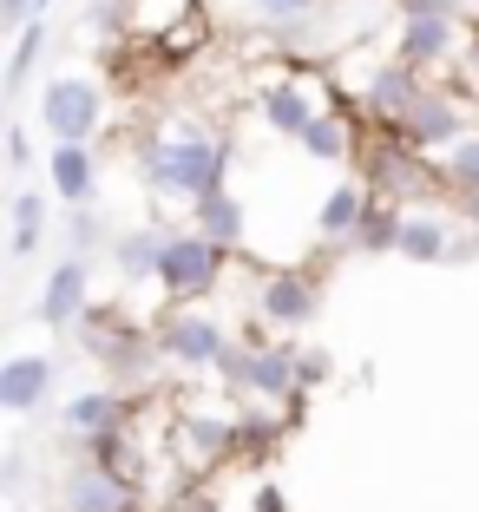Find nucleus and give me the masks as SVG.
Wrapping results in <instances>:
<instances>
[{
    "label": "nucleus",
    "instance_id": "obj_16",
    "mask_svg": "<svg viewBox=\"0 0 479 512\" xmlns=\"http://www.w3.org/2000/svg\"><path fill=\"white\" fill-rule=\"evenodd\" d=\"M53 381H60L53 355H7L0 362V407L7 414H40L53 401Z\"/></svg>",
    "mask_w": 479,
    "mask_h": 512
},
{
    "label": "nucleus",
    "instance_id": "obj_19",
    "mask_svg": "<svg viewBox=\"0 0 479 512\" xmlns=\"http://www.w3.org/2000/svg\"><path fill=\"white\" fill-rule=\"evenodd\" d=\"M368 184L361 178H342L322 204H315V243H329V250H355V230H361V217H368Z\"/></svg>",
    "mask_w": 479,
    "mask_h": 512
},
{
    "label": "nucleus",
    "instance_id": "obj_5",
    "mask_svg": "<svg viewBox=\"0 0 479 512\" xmlns=\"http://www.w3.org/2000/svg\"><path fill=\"white\" fill-rule=\"evenodd\" d=\"M224 270H230V250H217L204 230H171L165 256H158V289H165L171 309H197L224 289Z\"/></svg>",
    "mask_w": 479,
    "mask_h": 512
},
{
    "label": "nucleus",
    "instance_id": "obj_31",
    "mask_svg": "<svg viewBox=\"0 0 479 512\" xmlns=\"http://www.w3.org/2000/svg\"><path fill=\"white\" fill-rule=\"evenodd\" d=\"M40 14H46V0H0V27H14V33H27Z\"/></svg>",
    "mask_w": 479,
    "mask_h": 512
},
{
    "label": "nucleus",
    "instance_id": "obj_32",
    "mask_svg": "<svg viewBox=\"0 0 479 512\" xmlns=\"http://www.w3.org/2000/svg\"><path fill=\"white\" fill-rule=\"evenodd\" d=\"M394 14H466V0H394Z\"/></svg>",
    "mask_w": 479,
    "mask_h": 512
},
{
    "label": "nucleus",
    "instance_id": "obj_6",
    "mask_svg": "<svg viewBox=\"0 0 479 512\" xmlns=\"http://www.w3.org/2000/svg\"><path fill=\"white\" fill-rule=\"evenodd\" d=\"M473 132H479V119H473V106H466V92L460 86H440V79L420 92L414 112L394 125V138H401V145H414L420 158H434V165L447 158L453 145H466Z\"/></svg>",
    "mask_w": 479,
    "mask_h": 512
},
{
    "label": "nucleus",
    "instance_id": "obj_36",
    "mask_svg": "<svg viewBox=\"0 0 479 512\" xmlns=\"http://www.w3.org/2000/svg\"><path fill=\"white\" fill-rule=\"evenodd\" d=\"M460 217H466V224L479 230V197H460Z\"/></svg>",
    "mask_w": 479,
    "mask_h": 512
},
{
    "label": "nucleus",
    "instance_id": "obj_20",
    "mask_svg": "<svg viewBox=\"0 0 479 512\" xmlns=\"http://www.w3.org/2000/svg\"><path fill=\"white\" fill-rule=\"evenodd\" d=\"M165 237L171 224H125L112 230V270L125 276V283H158V256H165Z\"/></svg>",
    "mask_w": 479,
    "mask_h": 512
},
{
    "label": "nucleus",
    "instance_id": "obj_18",
    "mask_svg": "<svg viewBox=\"0 0 479 512\" xmlns=\"http://www.w3.org/2000/svg\"><path fill=\"white\" fill-rule=\"evenodd\" d=\"M178 453L191 473H210L224 467L230 453H237V414H191V421H178Z\"/></svg>",
    "mask_w": 479,
    "mask_h": 512
},
{
    "label": "nucleus",
    "instance_id": "obj_29",
    "mask_svg": "<svg viewBox=\"0 0 479 512\" xmlns=\"http://www.w3.org/2000/svg\"><path fill=\"white\" fill-rule=\"evenodd\" d=\"M296 368H302V394H315V388H322V381L335 375L329 348H296Z\"/></svg>",
    "mask_w": 479,
    "mask_h": 512
},
{
    "label": "nucleus",
    "instance_id": "obj_37",
    "mask_svg": "<svg viewBox=\"0 0 479 512\" xmlns=\"http://www.w3.org/2000/svg\"><path fill=\"white\" fill-rule=\"evenodd\" d=\"M46 7H53V0H46Z\"/></svg>",
    "mask_w": 479,
    "mask_h": 512
},
{
    "label": "nucleus",
    "instance_id": "obj_27",
    "mask_svg": "<svg viewBox=\"0 0 479 512\" xmlns=\"http://www.w3.org/2000/svg\"><path fill=\"white\" fill-rule=\"evenodd\" d=\"M40 46H46V27L33 20L27 33H14V53H7V99H20L33 79V66H40Z\"/></svg>",
    "mask_w": 479,
    "mask_h": 512
},
{
    "label": "nucleus",
    "instance_id": "obj_10",
    "mask_svg": "<svg viewBox=\"0 0 479 512\" xmlns=\"http://www.w3.org/2000/svg\"><path fill=\"white\" fill-rule=\"evenodd\" d=\"M427 86H434L427 73H414L407 60H394V53H388V60L368 66V79H361V112H368L381 132H394V125L414 112V99H420Z\"/></svg>",
    "mask_w": 479,
    "mask_h": 512
},
{
    "label": "nucleus",
    "instance_id": "obj_30",
    "mask_svg": "<svg viewBox=\"0 0 479 512\" xmlns=\"http://www.w3.org/2000/svg\"><path fill=\"white\" fill-rule=\"evenodd\" d=\"M263 20H276V27H296V20H309V7L315 0H250Z\"/></svg>",
    "mask_w": 479,
    "mask_h": 512
},
{
    "label": "nucleus",
    "instance_id": "obj_1",
    "mask_svg": "<svg viewBox=\"0 0 479 512\" xmlns=\"http://www.w3.org/2000/svg\"><path fill=\"white\" fill-rule=\"evenodd\" d=\"M138 171L165 204H210L230 191V138L210 125H171L138 145Z\"/></svg>",
    "mask_w": 479,
    "mask_h": 512
},
{
    "label": "nucleus",
    "instance_id": "obj_21",
    "mask_svg": "<svg viewBox=\"0 0 479 512\" xmlns=\"http://www.w3.org/2000/svg\"><path fill=\"white\" fill-rule=\"evenodd\" d=\"M401 256H407V263H447V256H460V243H453V217L434 211V204L407 211V224H401Z\"/></svg>",
    "mask_w": 479,
    "mask_h": 512
},
{
    "label": "nucleus",
    "instance_id": "obj_25",
    "mask_svg": "<svg viewBox=\"0 0 479 512\" xmlns=\"http://www.w3.org/2000/svg\"><path fill=\"white\" fill-rule=\"evenodd\" d=\"M46 224H53V197H46V191H20L14 197V237H7V243H14V256H33V250H40V243H46Z\"/></svg>",
    "mask_w": 479,
    "mask_h": 512
},
{
    "label": "nucleus",
    "instance_id": "obj_23",
    "mask_svg": "<svg viewBox=\"0 0 479 512\" xmlns=\"http://www.w3.org/2000/svg\"><path fill=\"white\" fill-rule=\"evenodd\" d=\"M191 230H204V237L217 243V250L237 256V250H243V237H250L243 197H237V191H224V197H210V204H197V211H191Z\"/></svg>",
    "mask_w": 479,
    "mask_h": 512
},
{
    "label": "nucleus",
    "instance_id": "obj_3",
    "mask_svg": "<svg viewBox=\"0 0 479 512\" xmlns=\"http://www.w3.org/2000/svg\"><path fill=\"white\" fill-rule=\"evenodd\" d=\"M73 335H79V348H86L92 362L105 368V381H112V388H138L151 368L165 362V355H158V335H151V322L138 329V322L119 316V309H92V316L79 322Z\"/></svg>",
    "mask_w": 479,
    "mask_h": 512
},
{
    "label": "nucleus",
    "instance_id": "obj_13",
    "mask_svg": "<svg viewBox=\"0 0 479 512\" xmlns=\"http://www.w3.org/2000/svg\"><path fill=\"white\" fill-rule=\"evenodd\" d=\"M132 480L112 467H99V460H79L73 473L60 480V493H53V512H132Z\"/></svg>",
    "mask_w": 479,
    "mask_h": 512
},
{
    "label": "nucleus",
    "instance_id": "obj_17",
    "mask_svg": "<svg viewBox=\"0 0 479 512\" xmlns=\"http://www.w3.org/2000/svg\"><path fill=\"white\" fill-rule=\"evenodd\" d=\"M46 184H53V204L92 211V197H99V158H92V145H53L46 151Z\"/></svg>",
    "mask_w": 479,
    "mask_h": 512
},
{
    "label": "nucleus",
    "instance_id": "obj_33",
    "mask_svg": "<svg viewBox=\"0 0 479 512\" xmlns=\"http://www.w3.org/2000/svg\"><path fill=\"white\" fill-rule=\"evenodd\" d=\"M460 86H473V92H479V27L466 33V53H460Z\"/></svg>",
    "mask_w": 479,
    "mask_h": 512
},
{
    "label": "nucleus",
    "instance_id": "obj_15",
    "mask_svg": "<svg viewBox=\"0 0 479 512\" xmlns=\"http://www.w3.org/2000/svg\"><path fill=\"white\" fill-rule=\"evenodd\" d=\"M60 421H66V434H73L79 447H86V440H99V434H125V421H132V394L112 388V381L79 388L73 401L60 407Z\"/></svg>",
    "mask_w": 479,
    "mask_h": 512
},
{
    "label": "nucleus",
    "instance_id": "obj_8",
    "mask_svg": "<svg viewBox=\"0 0 479 512\" xmlns=\"http://www.w3.org/2000/svg\"><path fill=\"white\" fill-rule=\"evenodd\" d=\"M105 125V92L86 73H53L40 86V132L53 145H92Z\"/></svg>",
    "mask_w": 479,
    "mask_h": 512
},
{
    "label": "nucleus",
    "instance_id": "obj_24",
    "mask_svg": "<svg viewBox=\"0 0 479 512\" xmlns=\"http://www.w3.org/2000/svg\"><path fill=\"white\" fill-rule=\"evenodd\" d=\"M125 14H132V33H138V40H158V46H171L165 33L178 27V20H191V14H197V0H132ZM191 27H197V20H191Z\"/></svg>",
    "mask_w": 479,
    "mask_h": 512
},
{
    "label": "nucleus",
    "instance_id": "obj_28",
    "mask_svg": "<svg viewBox=\"0 0 479 512\" xmlns=\"http://www.w3.org/2000/svg\"><path fill=\"white\" fill-rule=\"evenodd\" d=\"M66 243H73V250H66V256H92V250H99V243H105V250H112V237H105V217L99 211H66Z\"/></svg>",
    "mask_w": 479,
    "mask_h": 512
},
{
    "label": "nucleus",
    "instance_id": "obj_14",
    "mask_svg": "<svg viewBox=\"0 0 479 512\" xmlns=\"http://www.w3.org/2000/svg\"><path fill=\"white\" fill-rule=\"evenodd\" d=\"M315 112H322V99H315V86L302 73H283V79H270V86L256 92V119L270 125L276 138H296V145L315 125Z\"/></svg>",
    "mask_w": 479,
    "mask_h": 512
},
{
    "label": "nucleus",
    "instance_id": "obj_34",
    "mask_svg": "<svg viewBox=\"0 0 479 512\" xmlns=\"http://www.w3.org/2000/svg\"><path fill=\"white\" fill-rule=\"evenodd\" d=\"M27 158H33V145H27V132L14 125V132H7V165H14V171H27Z\"/></svg>",
    "mask_w": 479,
    "mask_h": 512
},
{
    "label": "nucleus",
    "instance_id": "obj_2",
    "mask_svg": "<svg viewBox=\"0 0 479 512\" xmlns=\"http://www.w3.org/2000/svg\"><path fill=\"white\" fill-rule=\"evenodd\" d=\"M217 381L224 388H237L243 401L256 407H289L296 414L302 407V368H296V342H283V335H263V329H243L237 348L224 355V368H217Z\"/></svg>",
    "mask_w": 479,
    "mask_h": 512
},
{
    "label": "nucleus",
    "instance_id": "obj_9",
    "mask_svg": "<svg viewBox=\"0 0 479 512\" xmlns=\"http://www.w3.org/2000/svg\"><path fill=\"white\" fill-rule=\"evenodd\" d=\"M466 33L473 27H460L453 14H394V60H407L414 73L434 79V66L466 53Z\"/></svg>",
    "mask_w": 479,
    "mask_h": 512
},
{
    "label": "nucleus",
    "instance_id": "obj_12",
    "mask_svg": "<svg viewBox=\"0 0 479 512\" xmlns=\"http://www.w3.org/2000/svg\"><path fill=\"white\" fill-rule=\"evenodd\" d=\"M92 316V263L86 256H60L40 283V322L46 329H79Z\"/></svg>",
    "mask_w": 479,
    "mask_h": 512
},
{
    "label": "nucleus",
    "instance_id": "obj_26",
    "mask_svg": "<svg viewBox=\"0 0 479 512\" xmlns=\"http://www.w3.org/2000/svg\"><path fill=\"white\" fill-rule=\"evenodd\" d=\"M440 184H447L453 197H479V132L440 158Z\"/></svg>",
    "mask_w": 479,
    "mask_h": 512
},
{
    "label": "nucleus",
    "instance_id": "obj_7",
    "mask_svg": "<svg viewBox=\"0 0 479 512\" xmlns=\"http://www.w3.org/2000/svg\"><path fill=\"white\" fill-rule=\"evenodd\" d=\"M151 335H158V355L171 368H191V375H217L224 355L237 348V335L210 316V309H165V316L151 322Z\"/></svg>",
    "mask_w": 479,
    "mask_h": 512
},
{
    "label": "nucleus",
    "instance_id": "obj_35",
    "mask_svg": "<svg viewBox=\"0 0 479 512\" xmlns=\"http://www.w3.org/2000/svg\"><path fill=\"white\" fill-rule=\"evenodd\" d=\"M256 512H289V499H283V486H276V480L256 486Z\"/></svg>",
    "mask_w": 479,
    "mask_h": 512
},
{
    "label": "nucleus",
    "instance_id": "obj_4",
    "mask_svg": "<svg viewBox=\"0 0 479 512\" xmlns=\"http://www.w3.org/2000/svg\"><path fill=\"white\" fill-rule=\"evenodd\" d=\"M355 165H361L368 197H381V204H401V211H420V204H427V191L440 184V165H434V158H420V151L401 145L394 132L368 138Z\"/></svg>",
    "mask_w": 479,
    "mask_h": 512
},
{
    "label": "nucleus",
    "instance_id": "obj_11",
    "mask_svg": "<svg viewBox=\"0 0 479 512\" xmlns=\"http://www.w3.org/2000/svg\"><path fill=\"white\" fill-rule=\"evenodd\" d=\"M315 309H322V283L309 270H263L256 283V316L270 329H309Z\"/></svg>",
    "mask_w": 479,
    "mask_h": 512
},
{
    "label": "nucleus",
    "instance_id": "obj_22",
    "mask_svg": "<svg viewBox=\"0 0 479 512\" xmlns=\"http://www.w3.org/2000/svg\"><path fill=\"white\" fill-rule=\"evenodd\" d=\"M302 151H309L315 165H348V158H361L348 112H342V106H322V112H315V125L302 132Z\"/></svg>",
    "mask_w": 479,
    "mask_h": 512
}]
</instances>
